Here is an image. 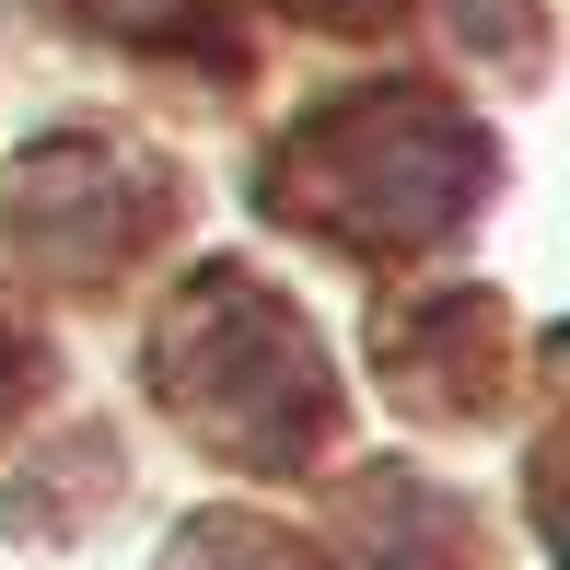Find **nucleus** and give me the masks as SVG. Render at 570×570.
Segmentation results:
<instances>
[{
	"instance_id": "7ed1b4c3",
	"label": "nucleus",
	"mask_w": 570,
	"mask_h": 570,
	"mask_svg": "<svg viewBox=\"0 0 570 570\" xmlns=\"http://www.w3.org/2000/svg\"><path fill=\"white\" fill-rule=\"evenodd\" d=\"M106 12H117V23H164L175 0H106Z\"/></svg>"
},
{
	"instance_id": "f257e3e1",
	"label": "nucleus",
	"mask_w": 570,
	"mask_h": 570,
	"mask_svg": "<svg viewBox=\"0 0 570 570\" xmlns=\"http://www.w3.org/2000/svg\"><path fill=\"white\" fill-rule=\"evenodd\" d=\"M478 175H489V151L465 140L443 106H420V94H361L350 117H326L315 140L279 164V187H315L303 210L407 245V233H443L465 198H478Z\"/></svg>"
},
{
	"instance_id": "f03ea898",
	"label": "nucleus",
	"mask_w": 570,
	"mask_h": 570,
	"mask_svg": "<svg viewBox=\"0 0 570 570\" xmlns=\"http://www.w3.org/2000/svg\"><path fill=\"white\" fill-rule=\"evenodd\" d=\"M164 373H175V407L233 454H292L326 407L303 326L268 315L245 279H198V303L164 326Z\"/></svg>"
}]
</instances>
